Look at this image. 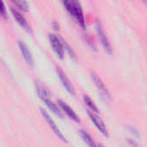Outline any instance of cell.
Wrapping results in <instances>:
<instances>
[{"label": "cell", "mask_w": 147, "mask_h": 147, "mask_svg": "<svg viewBox=\"0 0 147 147\" xmlns=\"http://www.w3.org/2000/svg\"><path fill=\"white\" fill-rule=\"evenodd\" d=\"M62 3L66 9V10L69 12V14L76 19V21L79 23V25L82 28H84L85 21H84L83 9L80 3L77 1H64Z\"/></svg>", "instance_id": "cell-1"}, {"label": "cell", "mask_w": 147, "mask_h": 147, "mask_svg": "<svg viewBox=\"0 0 147 147\" xmlns=\"http://www.w3.org/2000/svg\"><path fill=\"white\" fill-rule=\"evenodd\" d=\"M91 78L97 89V90L99 91L100 95L102 96V97L106 101V102H109L111 101V96L110 93L108 90V88L105 86L104 83L102 82V80L101 79V78L95 72L91 73Z\"/></svg>", "instance_id": "cell-2"}, {"label": "cell", "mask_w": 147, "mask_h": 147, "mask_svg": "<svg viewBox=\"0 0 147 147\" xmlns=\"http://www.w3.org/2000/svg\"><path fill=\"white\" fill-rule=\"evenodd\" d=\"M95 27H96V33H97V36L98 38L100 39V41L104 48V50L106 52H108L109 53H111L112 52V48H111V45H110V42L104 32V29L102 26V23L101 22L96 19V23H95Z\"/></svg>", "instance_id": "cell-3"}, {"label": "cell", "mask_w": 147, "mask_h": 147, "mask_svg": "<svg viewBox=\"0 0 147 147\" xmlns=\"http://www.w3.org/2000/svg\"><path fill=\"white\" fill-rule=\"evenodd\" d=\"M49 41L54 53L57 54V56L59 59H62L65 55V48H64L61 39L53 34H49Z\"/></svg>", "instance_id": "cell-4"}, {"label": "cell", "mask_w": 147, "mask_h": 147, "mask_svg": "<svg viewBox=\"0 0 147 147\" xmlns=\"http://www.w3.org/2000/svg\"><path fill=\"white\" fill-rule=\"evenodd\" d=\"M40 112H41V114H42V115H43V117L46 119V121H47V122L48 123V125H49V127L52 128V130L53 131V133L58 136V138L60 140H62L63 142H65V143H67V140H65V136L63 135V134L60 132V130H59V128L57 127V125L55 124V122L53 121V120L49 116V115L46 112V111H44L42 109H40Z\"/></svg>", "instance_id": "cell-5"}, {"label": "cell", "mask_w": 147, "mask_h": 147, "mask_svg": "<svg viewBox=\"0 0 147 147\" xmlns=\"http://www.w3.org/2000/svg\"><path fill=\"white\" fill-rule=\"evenodd\" d=\"M88 115L90 116V119L91 120V121L93 122V124L95 125V127L99 130V132L105 137H108L109 134H108V131H107V128L103 123V121H102V119L96 115L95 113L93 112H90V111H88Z\"/></svg>", "instance_id": "cell-6"}, {"label": "cell", "mask_w": 147, "mask_h": 147, "mask_svg": "<svg viewBox=\"0 0 147 147\" xmlns=\"http://www.w3.org/2000/svg\"><path fill=\"white\" fill-rule=\"evenodd\" d=\"M57 73H58V76L59 78V80L61 81L62 83V85L65 87V89L71 95H74L75 94V90H74V88L71 83V81L69 80V78L66 77V75L64 73V71L60 69V68H57Z\"/></svg>", "instance_id": "cell-7"}, {"label": "cell", "mask_w": 147, "mask_h": 147, "mask_svg": "<svg viewBox=\"0 0 147 147\" xmlns=\"http://www.w3.org/2000/svg\"><path fill=\"white\" fill-rule=\"evenodd\" d=\"M11 13H12V16H14V18L16 19V21L18 22V24L23 28L25 29L27 32L30 33L31 32V28H30V26L29 24L28 23V22L26 21L25 17L19 12L17 11L16 9H11Z\"/></svg>", "instance_id": "cell-8"}, {"label": "cell", "mask_w": 147, "mask_h": 147, "mask_svg": "<svg viewBox=\"0 0 147 147\" xmlns=\"http://www.w3.org/2000/svg\"><path fill=\"white\" fill-rule=\"evenodd\" d=\"M18 46H19L20 51H21V53H22V54L24 59L26 60V62H27L29 65L33 66V65H34V59H33V56H32V54H31V53H30L28 47H27V45H26L23 41L19 40Z\"/></svg>", "instance_id": "cell-9"}, {"label": "cell", "mask_w": 147, "mask_h": 147, "mask_svg": "<svg viewBox=\"0 0 147 147\" xmlns=\"http://www.w3.org/2000/svg\"><path fill=\"white\" fill-rule=\"evenodd\" d=\"M59 104L60 108L62 109V110L66 114V115H67L70 119L73 120V121H76V122H79V121H80V119H79L78 115L73 111V109H72L69 105H67L65 102H63L62 100H59Z\"/></svg>", "instance_id": "cell-10"}, {"label": "cell", "mask_w": 147, "mask_h": 147, "mask_svg": "<svg viewBox=\"0 0 147 147\" xmlns=\"http://www.w3.org/2000/svg\"><path fill=\"white\" fill-rule=\"evenodd\" d=\"M43 102H45V104L47 106V108H48L52 112H53L56 115L59 116L60 118H63V114L61 113V111L59 110V109L58 108V106L50 99V97H47V98L44 99Z\"/></svg>", "instance_id": "cell-11"}, {"label": "cell", "mask_w": 147, "mask_h": 147, "mask_svg": "<svg viewBox=\"0 0 147 147\" xmlns=\"http://www.w3.org/2000/svg\"><path fill=\"white\" fill-rule=\"evenodd\" d=\"M80 135H81L83 140L87 144V146L89 147H98V145L96 144V142L93 140V139L90 137V135L84 130H80Z\"/></svg>", "instance_id": "cell-12"}, {"label": "cell", "mask_w": 147, "mask_h": 147, "mask_svg": "<svg viewBox=\"0 0 147 147\" xmlns=\"http://www.w3.org/2000/svg\"><path fill=\"white\" fill-rule=\"evenodd\" d=\"M36 89H37V92L39 95V97L43 101L44 99L50 97V94L48 92V90L40 84H36Z\"/></svg>", "instance_id": "cell-13"}, {"label": "cell", "mask_w": 147, "mask_h": 147, "mask_svg": "<svg viewBox=\"0 0 147 147\" xmlns=\"http://www.w3.org/2000/svg\"><path fill=\"white\" fill-rule=\"evenodd\" d=\"M84 101L85 104L87 105V107H88L93 113H95V114H98V113H99V110H98L97 107L95 105L94 102L90 99V97L89 96L84 95Z\"/></svg>", "instance_id": "cell-14"}, {"label": "cell", "mask_w": 147, "mask_h": 147, "mask_svg": "<svg viewBox=\"0 0 147 147\" xmlns=\"http://www.w3.org/2000/svg\"><path fill=\"white\" fill-rule=\"evenodd\" d=\"M12 3L16 6H17L18 9H20L23 11H28V4L26 1H13Z\"/></svg>", "instance_id": "cell-15"}, {"label": "cell", "mask_w": 147, "mask_h": 147, "mask_svg": "<svg viewBox=\"0 0 147 147\" xmlns=\"http://www.w3.org/2000/svg\"><path fill=\"white\" fill-rule=\"evenodd\" d=\"M0 16L6 18L7 17V12H6V8L4 5V3L0 1Z\"/></svg>", "instance_id": "cell-16"}, {"label": "cell", "mask_w": 147, "mask_h": 147, "mask_svg": "<svg viewBox=\"0 0 147 147\" xmlns=\"http://www.w3.org/2000/svg\"><path fill=\"white\" fill-rule=\"evenodd\" d=\"M98 147H104V146H102V145H99V146H98Z\"/></svg>", "instance_id": "cell-17"}]
</instances>
